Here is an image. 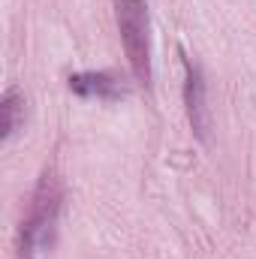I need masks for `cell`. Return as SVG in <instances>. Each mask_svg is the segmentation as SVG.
Here are the masks:
<instances>
[{"label":"cell","instance_id":"4","mask_svg":"<svg viewBox=\"0 0 256 259\" xmlns=\"http://www.w3.org/2000/svg\"><path fill=\"white\" fill-rule=\"evenodd\" d=\"M184 69H187V84H184V94H187V112H190V124L193 130L205 139V130H208V109H205V81H202V72L199 66L190 64V58H184Z\"/></svg>","mask_w":256,"mask_h":259},{"label":"cell","instance_id":"1","mask_svg":"<svg viewBox=\"0 0 256 259\" xmlns=\"http://www.w3.org/2000/svg\"><path fill=\"white\" fill-rule=\"evenodd\" d=\"M58 217H61V184L52 172H46L36 184L27 217L18 229V256L49 259L58 241Z\"/></svg>","mask_w":256,"mask_h":259},{"label":"cell","instance_id":"5","mask_svg":"<svg viewBox=\"0 0 256 259\" xmlns=\"http://www.w3.org/2000/svg\"><path fill=\"white\" fill-rule=\"evenodd\" d=\"M0 112H3V142H9L15 136V130L21 127V112H24V97L18 88H9L0 100Z\"/></svg>","mask_w":256,"mask_h":259},{"label":"cell","instance_id":"3","mask_svg":"<svg viewBox=\"0 0 256 259\" xmlns=\"http://www.w3.org/2000/svg\"><path fill=\"white\" fill-rule=\"evenodd\" d=\"M69 91L78 97H97V100H118L124 97V84L112 72H75L69 75Z\"/></svg>","mask_w":256,"mask_h":259},{"label":"cell","instance_id":"2","mask_svg":"<svg viewBox=\"0 0 256 259\" xmlns=\"http://www.w3.org/2000/svg\"><path fill=\"white\" fill-rule=\"evenodd\" d=\"M118 30L127 49L130 66L139 81L151 78V33H148V3L145 0H115Z\"/></svg>","mask_w":256,"mask_h":259}]
</instances>
